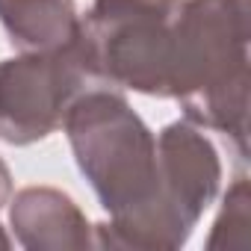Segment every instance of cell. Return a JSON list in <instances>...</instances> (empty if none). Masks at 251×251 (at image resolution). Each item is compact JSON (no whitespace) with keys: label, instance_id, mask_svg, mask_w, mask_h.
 <instances>
[{"label":"cell","instance_id":"cell-1","mask_svg":"<svg viewBox=\"0 0 251 251\" xmlns=\"http://www.w3.org/2000/svg\"><path fill=\"white\" fill-rule=\"evenodd\" d=\"M62 130L80 175L109 213V222L95 225V248L175 251L189 242L166 201L157 136L121 89L98 86L80 95Z\"/></svg>","mask_w":251,"mask_h":251},{"label":"cell","instance_id":"cell-2","mask_svg":"<svg viewBox=\"0 0 251 251\" xmlns=\"http://www.w3.org/2000/svg\"><path fill=\"white\" fill-rule=\"evenodd\" d=\"M248 0H183L175 39L172 98L186 121L248 154Z\"/></svg>","mask_w":251,"mask_h":251},{"label":"cell","instance_id":"cell-3","mask_svg":"<svg viewBox=\"0 0 251 251\" xmlns=\"http://www.w3.org/2000/svg\"><path fill=\"white\" fill-rule=\"evenodd\" d=\"M183 0H95L80 15L77 48L103 86L172 98Z\"/></svg>","mask_w":251,"mask_h":251},{"label":"cell","instance_id":"cell-4","mask_svg":"<svg viewBox=\"0 0 251 251\" xmlns=\"http://www.w3.org/2000/svg\"><path fill=\"white\" fill-rule=\"evenodd\" d=\"M103 86L74 45L33 50L0 62V139L33 145L62 127L71 103L89 89Z\"/></svg>","mask_w":251,"mask_h":251},{"label":"cell","instance_id":"cell-5","mask_svg":"<svg viewBox=\"0 0 251 251\" xmlns=\"http://www.w3.org/2000/svg\"><path fill=\"white\" fill-rule=\"evenodd\" d=\"M157 154L169 210L180 230L192 236L204 210L219 195L222 163L216 145L192 121H172L157 133Z\"/></svg>","mask_w":251,"mask_h":251},{"label":"cell","instance_id":"cell-6","mask_svg":"<svg viewBox=\"0 0 251 251\" xmlns=\"http://www.w3.org/2000/svg\"><path fill=\"white\" fill-rule=\"evenodd\" d=\"M9 225L21 248L80 251L95 248V225L71 195L53 186H24L9 201Z\"/></svg>","mask_w":251,"mask_h":251},{"label":"cell","instance_id":"cell-7","mask_svg":"<svg viewBox=\"0 0 251 251\" xmlns=\"http://www.w3.org/2000/svg\"><path fill=\"white\" fill-rule=\"evenodd\" d=\"M0 24L21 53L74 45L80 12L74 0H0Z\"/></svg>","mask_w":251,"mask_h":251},{"label":"cell","instance_id":"cell-8","mask_svg":"<svg viewBox=\"0 0 251 251\" xmlns=\"http://www.w3.org/2000/svg\"><path fill=\"white\" fill-rule=\"evenodd\" d=\"M248 225H251V195H248V180L239 177L227 189L219 219L213 222V233L207 239V248H245L248 245Z\"/></svg>","mask_w":251,"mask_h":251},{"label":"cell","instance_id":"cell-9","mask_svg":"<svg viewBox=\"0 0 251 251\" xmlns=\"http://www.w3.org/2000/svg\"><path fill=\"white\" fill-rule=\"evenodd\" d=\"M9 195H12V175L6 163L0 160V210H3V204H9Z\"/></svg>","mask_w":251,"mask_h":251},{"label":"cell","instance_id":"cell-10","mask_svg":"<svg viewBox=\"0 0 251 251\" xmlns=\"http://www.w3.org/2000/svg\"><path fill=\"white\" fill-rule=\"evenodd\" d=\"M0 248H12V239H9V233L3 230V225H0Z\"/></svg>","mask_w":251,"mask_h":251}]
</instances>
